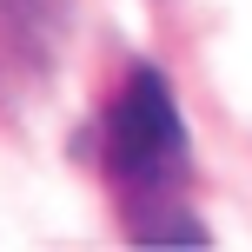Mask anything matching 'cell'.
I'll use <instances>...</instances> for the list:
<instances>
[{
	"mask_svg": "<svg viewBox=\"0 0 252 252\" xmlns=\"http://www.w3.org/2000/svg\"><path fill=\"white\" fill-rule=\"evenodd\" d=\"M106 166H113L120 186H133L139 199L153 192H173L192 166V146H186V120H179V100H173V80L159 66H133L106 113Z\"/></svg>",
	"mask_w": 252,
	"mask_h": 252,
	"instance_id": "1",
	"label": "cell"
},
{
	"mask_svg": "<svg viewBox=\"0 0 252 252\" xmlns=\"http://www.w3.org/2000/svg\"><path fill=\"white\" fill-rule=\"evenodd\" d=\"M126 232H133L139 246H166V239H186V246H206V239H213V232H206V226H199V219H192V213H179L173 199H166V213H133V219H126Z\"/></svg>",
	"mask_w": 252,
	"mask_h": 252,
	"instance_id": "2",
	"label": "cell"
}]
</instances>
